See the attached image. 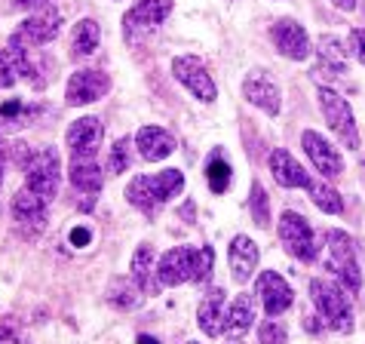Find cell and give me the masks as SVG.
<instances>
[{
  "label": "cell",
  "mask_w": 365,
  "mask_h": 344,
  "mask_svg": "<svg viewBox=\"0 0 365 344\" xmlns=\"http://www.w3.org/2000/svg\"><path fill=\"white\" fill-rule=\"evenodd\" d=\"M212 265H215V252L212 246H175L160 256L157 261V280L160 286H181V283H200L209 280Z\"/></svg>",
  "instance_id": "obj_1"
},
{
  "label": "cell",
  "mask_w": 365,
  "mask_h": 344,
  "mask_svg": "<svg viewBox=\"0 0 365 344\" xmlns=\"http://www.w3.org/2000/svg\"><path fill=\"white\" fill-rule=\"evenodd\" d=\"M181 188H185L181 169H163V172H157V176H135L133 185L126 188V200L135 209L145 212V216H154V212L163 203H169Z\"/></svg>",
  "instance_id": "obj_2"
},
{
  "label": "cell",
  "mask_w": 365,
  "mask_h": 344,
  "mask_svg": "<svg viewBox=\"0 0 365 344\" xmlns=\"http://www.w3.org/2000/svg\"><path fill=\"white\" fill-rule=\"evenodd\" d=\"M310 295H313V305H317L322 323L334 332H353V308H350V295L347 289L338 286L331 280H310Z\"/></svg>",
  "instance_id": "obj_3"
},
{
  "label": "cell",
  "mask_w": 365,
  "mask_h": 344,
  "mask_svg": "<svg viewBox=\"0 0 365 344\" xmlns=\"http://www.w3.org/2000/svg\"><path fill=\"white\" fill-rule=\"evenodd\" d=\"M326 270H331V277L347 292L362 289V270L356 256H353V240L344 231H329L326 234Z\"/></svg>",
  "instance_id": "obj_4"
},
{
  "label": "cell",
  "mask_w": 365,
  "mask_h": 344,
  "mask_svg": "<svg viewBox=\"0 0 365 344\" xmlns=\"http://www.w3.org/2000/svg\"><path fill=\"white\" fill-rule=\"evenodd\" d=\"M58 181H62V160L56 148H40L25 163V188L34 194L53 200L58 194Z\"/></svg>",
  "instance_id": "obj_5"
},
{
  "label": "cell",
  "mask_w": 365,
  "mask_h": 344,
  "mask_svg": "<svg viewBox=\"0 0 365 344\" xmlns=\"http://www.w3.org/2000/svg\"><path fill=\"white\" fill-rule=\"evenodd\" d=\"M319 111L322 117L329 120L331 133L338 136L347 148H359V133H356V120H353V111L347 105V98H341L334 89H319Z\"/></svg>",
  "instance_id": "obj_6"
},
{
  "label": "cell",
  "mask_w": 365,
  "mask_h": 344,
  "mask_svg": "<svg viewBox=\"0 0 365 344\" xmlns=\"http://www.w3.org/2000/svg\"><path fill=\"white\" fill-rule=\"evenodd\" d=\"M279 240H282V246H286L289 256H295L301 261H313L319 252L313 228L307 225V218L298 216V212H282L279 216Z\"/></svg>",
  "instance_id": "obj_7"
},
{
  "label": "cell",
  "mask_w": 365,
  "mask_h": 344,
  "mask_svg": "<svg viewBox=\"0 0 365 344\" xmlns=\"http://www.w3.org/2000/svg\"><path fill=\"white\" fill-rule=\"evenodd\" d=\"M172 74L181 86L190 89V96L200 98V102H215L218 89H215V80H212L209 68L202 59L197 56H178L175 62H172Z\"/></svg>",
  "instance_id": "obj_8"
},
{
  "label": "cell",
  "mask_w": 365,
  "mask_h": 344,
  "mask_svg": "<svg viewBox=\"0 0 365 344\" xmlns=\"http://www.w3.org/2000/svg\"><path fill=\"white\" fill-rule=\"evenodd\" d=\"M108 89H110V77L101 74V71L86 68V71H74V74H71L68 89H65V98H68L71 108H80V105L98 102V98L105 96Z\"/></svg>",
  "instance_id": "obj_9"
},
{
  "label": "cell",
  "mask_w": 365,
  "mask_h": 344,
  "mask_svg": "<svg viewBox=\"0 0 365 344\" xmlns=\"http://www.w3.org/2000/svg\"><path fill=\"white\" fill-rule=\"evenodd\" d=\"M169 13H172V0H138L123 16L126 40H135L141 31H154L160 22H166Z\"/></svg>",
  "instance_id": "obj_10"
},
{
  "label": "cell",
  "mask_w": 365,
  "mask_h": 344,
  "mask_svg": "<svg viewBox=\"0 0 365 344\" xmlns=\"http://www.w3.org/2000/svg\"><path fill=\"white\" fill-rule=\"evenodd\" d=\"M270 37L279 53L292 59V62H304V59H310V53H313L307 31H304V25H298L295 19H279V22L270 28Z\"/></svg>",
  "instance_id": "obj_11"
},
{
  "label": "cell",
  "mask_w": 365,
  "mask_h": 344,
  "mask_svg": "<svg viewBox=\"0 0 365 344\" xmlns=\"http://www.w3.org/2000/svg\"><path fill=\"white\" fill-rule=\"evenodd\" d=\"M101 136H105V126H101L98 117H80L68 126L65 141H68L74 160H93V154L101 145Z\"/></svg>",
  "instance_id": "obj_12"
},
{
  "label": "cell",
  "mask_w": 365,
  "mask_h": 344,
  "mask_svg": "<svg viewBox=\"0 0 365 344\" xmlns=\"http://www.w3.org/2000/svg\"><path fill=\"white\" fill-rule=\"evenodd\" d=\"M255 289H258V298H261V305H264L267 317H279V313H286L292 308V298H295L292 286L277 274V270H264V274L255 280Z\"/></svg>",
  "instance_id": "obj_13"
},
{
  "label": "cell",
  "mask_w": 365,
  "mask_h": 344,
  "mask_svg": "<svg viewBox=\"0 0 365 344\" xmlns=\"http://www.w3.org/2000/svg\"><path fill=\"white\" fill-rule=\"evenodd\" d=\"M58 31H62V13L58 9H43V13H34L28 16L22 25H19V37L25 40L28 46H43V44H53V40L58 37Z\"/></svg>",
  "instance_id": "obj_14"
},
{
  "label": "cell",
  "mask_w": 365,
  "mask_h": 344,
  "mask_svg": "<svg viewBox=\"0 0 365 344\" xmlns=\"http://www.w3.org/2000/svg\"><path fill=\"white\" fill-rule=\"evenodd\" d=\"M301 145H304V151H307L310 163L317 166L326 178H338L341 172H344V160H341V154H338V151H334L319 133H313V129H304Z\"/></svg>",
  "instance_id": "obj_15"
},
{
  "label": "cell",
  "mask_w": 365,
  "mask_h": 344,
  "mask_svg": "<svg viewBox=\"0 0 365 344\" xmlns=\"http://www.w3.org/2000/svg\"><path fill=\"white\" fill-rule=\"evenodd\" d=\"M242 96H246V102H252L255 108L264 111V114H270V117L279 114V86L273 84L264 71H252V74L246 77Z\"/></svg>",
  "instance_id": "obj_16"
},
{
  "label": "cell",
  "mask_w": 365,
  "mask_h": 344,
  "mask_svg": "<svg viewBox=\"0 0 365 344\" xmlns=\"http://www.w3.org/2000/svg\"><path fill=\"white\" fill-rule=\"evenodd\" d=\"M46 203L49 200L34 194V191H28V188L19 191L13 197V218L22 228H31L37 234V231H43V225H46Z\"/></svg>",
  "instance_id": "obj_17"
},
{
  "label": "cell",
  "mask_w": 365,
  "mask_h": 344,
  "mask_svg": "<svg viewBox=\"0 0 365 344\" xmlns=\"http://www.w3.org/2000/svg\"><path fill=\"white\" fill-rule=\"evenodd\" d=\"M227 261H230L233 280H237V283H249L252 274H255V268H258V246H255V240H249L246 234H237L230 240Z\"/></svg>",
  "instance_id": "obj_18"
},
{
  "label": "cell",
  "mask_w": 365,
  "mask_h": 344,
  "mask_svg": "<svg viewBox=\"0 0 365 344\" xmlns=\"http://www.w3.org/2000/svg\"><path fill=\"white\" fill-rule=\"evenodd\" d=\"M135 148L145 160L157 163V160H166L175 151V136L166 133L163 126H141L135 136Z\"/></svg>",
  "instance_id": "obj_19"
},
{
  "label": "cell",
  "mask_w": 365,
  "mask_h": 344,
  "mask_svg": "<svg viewBox=\"0 0 365 344\" xmlns=\"http://www.w3.org/2000/svg\"><path fill=\"white\" fill-rule=\"evenodd\" d=\"M267 163H270L273 178L279 181V188H307V185H310V176L304 172V166L289 154L286 148L270 151V160H267Z\"/></svg>",
  "instance_id": "obj_20"
},
{
  "label": "cell",
  "mask_w": 365,
  "mask_h": 344,
  "mask_svg": "<svg viewBox=\"0 0 365 344\" xmlns=\"http://www.w3.org/2000/svg\"><path fill=\"white\" fill-rule=\"evenodd\" d=\"M225 310H227V301H225V289H212L206 298L200 301V310H197V323L200 329L206 332L209 338H218L225 332Z\"/></svg>",
  "instance_id": "obj_21"
},
{
  "label": "cell",
  "mask_w": 365,
  "mask_h": 344,
  "mask_svg": "<svg viewBox=\"0 0 365 344\" xmlns=\"http://www.w3.org/2000/svg\"><path fill=\"white\" fill-rule=\"evenodd\" d=\"M133 280L135 286L145 292V295H157L160 292V280H157V256L154 249L148 246H138L135 256H133Z\"/></svg>",
  "instance_id": "obj_22"
},
{
  "label": "cell",
  "mask_w": 365,
  "mask_h": 344,
  "mask_svg": "<svg viewBox=\"0 0 365 344\" xmlns=\"http://www.w3.org/2000/svg\"><path fill=\"white\" fill-rule=\"evenodd\" d=\"M252 326H255V301H252V295L242 292L225 310V332H230L233 338H242Z\"/></svg>",
  "instance_id": "obj_23"
},
{
  "label": "cell",
  "mask_w": 365,
  "mask_h": 344,
  "mask_svg": "<svg viewBox=\"0 0 365 344\" xmlns=\"http://www.w3.org/2000/svg\"><path fill=\"white\" fill-rule=\"evenodd\" d=\"M37 111L22 102V98H9V102L0 105V136H9V133H16V129H22L28 126L34 120Z\"/></svg>",
  "instance_id": "obj_24"
},
{
  "label": "cell",
  "mask_w": 365,
  "mask_h": 344,
  "mask_svg": "<svg viewBox=\"0 0 365 344\" xmlns=\"http://www.w3.org/2000/svg\"><path fill=\"white\" fill-rule=\"evenodd\" d=\"M98 40H101V28L93 19H80L71 31V56H93L98 49Z\"/></svg>",
  "instance_id": "obj_25"
},
{
  "label": "cell",
  "mask_w": 365,
  "mask_h": 344,
  "mask_svg": "<svg viewBox=\"0 0 365 344\" xmlns=\"http://www.w3.org/2000/svg\"><path fill=\"white\" fill-rule=\"evenodd\" d=\"M71 185L83 194H98L105 185V172H101L93 160H74L71 163Z\"/></svg>",
  "instance_id": "obj_26"
},
{
  "label": "cell",
  "mask_w": 365,
  "mask_h": 344,
  "mask_svg": "<svg viewBox=\"0 0 365 344\" xmlns=\"http://www.w3.org/2000/svg\"><path fill=\"white\" fill-rule=\"evenodd\" d=\"M319 59H322V65H329V71H338V74H344V68H347V59H350V49L341 44L334 34H322L319 37Z\"/></svg>",
  "instance_id": "obj_27"
},
{
  "label": "cell",
  "mask_w": 365,
  "mask_h": 344,
  "mask_svg": "<svg viewBox=\"0 0 365 344\" xmlns=\"http://www.w3.org/2000/svg\"><path fill=\"white\" fill-rule=\"evenodd\" d=\"M141 298H145V292L135 286V280H114L108 289V301L117 305L120 310H135L141 305Z\"/></svg>",
  "instance_id": "obj_28"
},
{
  "label": "cell",
  "mask_w": 365,
  "mask_h": 344,
  "mask_svg": "<svg viewBox=\"0 0 365 344\" xmlns=\"http://www.w3.org/2000/svg\"><path fill=\"white\" fill-rule=\"evenodd\" d=\"M6 53H9V59H13V65H16V71L22 74L25 80H37V65L31 62V49H28V44L19 34H13L9 37V44H6Z\"/></svg>",
  "instance_id": "obj_29"
},
{
  "label": "cell",
  "mask_w": 365,
  "mask_h": 344,
  "mask_svg": "<svg viewBox=\"0 0 365 344\" xmlns=\"http://www.w3.org/2000/svg\"><path fill=\"white\" fill-rule=\"evenodd\" d=\"M307 191H310L313 203H317L322 212H329V216H341V212H344V200H341V194H338L334 188H329L326 181H310Z\"/></svg>",
  "instance_id": "obj_30"
},
{
  "label": "cell",
  "mask_w": 365,
  "mask_h": 344,
  "mask_svg": "<svg viewBox=\"0 0 365 344\" xmlns=\"http://www.w3.org/2000/svg\"><path fill=\"white\" fill-rule=\"evenodd\" d=\"M206 181H209V188L215 191V194H225L227 185H230V163L227 160L212 157L206 163Z\"/></svg>",
  "instance_id": "obj_31"
},
{
  "label": "cell",
  "mask_w": 365,
  "mask_h": 344,
  "mask_svg": "<svg viewBox=\"0 0 365 344\" xmlns=\"http://www.w3.org/2000/svg\"><path fill=\"white\" fill-rule=\"evenodd\" d=\"M129 163H133V138H120L114 148H110V157H108V172L110 176H120L126 172Z\"/></svg>",
  "instance_id": "obj_32"
},
{
  "label": "cell",
  "mask_w": 365,
  "mask_h": 344,
  "mask_svg": "<svg viewBox=\"0 0 365 344\" xmlns=\"http://www.w3.org/2000/svg\"><path fill=\"white\" fill-rule=\"evenodd\" d=\"M252 218H255L258 228H267L270 225V206H267V194L258 181H252Z\"/></svg>",
  "instance_id": "obj_33"
},
{
  "label": "cell",
  "mask_w": 365,
  "mask_h": 344,
  "mask_svg": "<svg viewBox=\"0 0 365 344\" xmlns=\"http://www.w3.org/2000/svg\"><path fill=\"white\" fill-rule=\"evenodd\" d=\"M258 341L261 344H289V332H286V326H279L277 320H267V323H261V329H258Z\"/></svg>",
  "instance_id": "obj_34"
},
{
  "label": "cell",
  "mask_w": 365,
  "mask_h": 344,
  "mask_svg": "<svg viewBox=\"0 0 365 344\" xmlns=\"http://www.w3.org/2000/svg\"><path fill=\"white\" fill-rule=\"evenodd\" d=\"M16 65H13V59H9L6 49H0V89H9L16 84Z\"/></svg>",
  "instance_id": "obj_35"
},
{
  "label": "cell",
  "mask_w": 365,
  "mask_h": 344,
  "mask_svg": "<svg viewBox=\"0 0 365 344\" xmlns=\"http://www.w3.org/2000/svg\"><path fill=\"white\" fill-rule=\"evenodd\" d=\"M0 344H31V341H28V335L16 323L6 320V323H0Z\"/></svg>",
  "instance_id": "obj_36"
},
{
  "label": "cell",
  "mask_w": 365,
  "mask_h": 344,
  "mask_svg": "<svg viewBox=\"0 0 365 344\" xmlns=\"http://www.w3.org/2000/svg\"><path fill=\"white\" fill-rule=\"evenodd\" d=\"M350 53L365 65V28H356V31L350 34Z\"/></svg>",
  "instance_id": "obj_37"
},
{
  "label": "cell",
  "mask_w": 365,
  "mask_h": 344,
  "mask_svg": "<svg viewBox=\"0 0 365 344\" xmlns=\"http://www.w3.org/2000/svg\"><path fill=\"white\" fill-rule=\"evenodd\" d=\"M71 243H74V246H86V243H89V231L86 228H74V231H71Z\"/></svg>",
  "instance_id": "obj_38"
},
{
  "label": "cell",
  "mask_w": 365,
  "mask_h": 344,
  "mask_svg": "<svg viewBox=\"0 0 365 344\" xmlns=\"http://www.w3.org/2000/svg\"><path fill=\"white\" fill-rule=\"evenodd\" d=\"M338 9H344V13H350V9H356V0H331Z\"/></svg>",
  "instance_id": "obj_39"
},
{
  "label": "cell",
  "mask_w": 365,
  "mask_h": 344,
  "mask_svg": "<svg viewBox=\"0 0 365 344\" xmlns=\"http://www.w3.org/2000/svg\"><path fill=\"white\" fill-rule=\"evenodd\" d=\"M19 6H25V9H34V6H43V4H49V0H16Z\"/></svg>",
  "instance_id": "obj_40"
},
{
  "label": "cell",
  "mask_w": 365,
  "mask_h": 344,
  "mask_svg": "<svg viewBox=\"0 0 365 344\" xmlns=\"http://www.w3.org/2000/svg\"><path fill=\"white\" fill-rule=\"evenodd\" d=\"M4 169H6V154H4V148H0V185H4Z\"/></svg>",
  "instance_id": "obj_41"
},
{
  "label": "cell",
  "mask_w": 365,
  "mask_h": 344,
  "mask_svg": "<svg viewBox=\"0 0 365 344\" xmlns=\"http://www.w3.org/2000/svg\"><path fill=\"white\" fill-rule=\"evenodd\" d=\"M138 344H160V341L150 338V335H138Z\"/></svg>",
  "instance_id": "obj_42"
},
{
  "label": "cell",
  "mask_w": 365,
  "mask_h": 344,
  "mask_svg": "<svg viewBox=\"0 0 365 344\" xmlns=\"http://www.w3.org/2000/svg\"><path fill=\"white\" fill-rule=\"evenodd\" d=\"M227 344H246V341H242V338H230Z\"/></svg>",
  "instance_id": "obj_43"
},
{
  "label": "cell",
  "mask_w": 365,
  "mask_h": 344,
  "mask_svg": "<svg viewBox=\"0 0 365 344\" xmlns=\"http://www.w3.org/2000/svg\"><path fill=\"white\" fill-rule=\"evenodd\" d=\"M187 344H200V341H187Z\"/></svg>",
  "instance_id": "obj_44"
}]
</instances>
